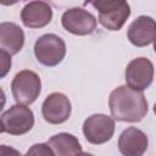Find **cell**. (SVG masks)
Here are the masks:
<instances>
[{
	"mask_svg": "<svg viewBox=\"0 0 156 156\" xmlns=\"http://www.w3.org/2000/svg\"><path fill=\"white\" fill-rule=\"evenodd\" d=\"M108 106L113 119L121 122H140L149 111V105L143 91L129 85L113 89L108 98Z\"/></svg>",
	"mask_w": 156,
	"mask_h": 156,
	"instance_id": "cell-1",
	"label": "cell"
},
{
	"mask_svg": "<svg viewBox=\"0 0 156 156\" xmlns=\"http://www.w3.org/2000/svg\"><path fill=\"white\" fill-rule=\"evenodd\" d=\"M115 133V121L112 117L95 113L88 117L83 123V134L85 139L94 145L108 141Z\"/></svg>",
	"mask_w": 156,
	"mask_h": 156,
	"instance_id": "cell-6",
	"label": "cell"
},
{
	"mask_svg": "<svg viewBox=\"0 0 156 156\" xmlns=\"http://www.w3.org/2000/svg\"><path fill=\"white\" fill-rule=\"evenodd\" d=\"M48 145L51 147L54 154L58 156L78 155L83 152L78 139L69 133H58L56 135H52L48 140Z\"/></svg>",
	"mask_w": 156,
	"mask_h": 156,
	"instance_id": "cell-14",
	"label": "cell"
},
{
	"mask_svg": "<svg viewBox=\"0 0 156 156\" xmlns=\"http://www.w3.org/2000/svg\"><path fill=\"white\" fill-rule=\"evenodd\" d=\"M52 18L51 6L43 0L28 2L21 11L22 23L28 28H41L50 23Z\"/></svg>",
	"mask_w": 156,
	"mask_h": 156,
	"instance_id": "cell-10",
	"label": "cell"
},
{
	"mask_svg": "<svg viewBox=\"0 0 156 156\" xmlns=\"http://www.w3.org/2000/svg\"><path fill=\"white\" fill-rule=\"evenodd\" d=\"M34 55L44 66L58 65L66 55V44L56 34H44L34 44Z\"/></svg>",
	"mask_w": 156,
	"mask_h": 156,
	"instance_id": "cell-5",
	"label": "cell"
},
{
	"mask_svg": "<svg viewBox=\"0 0 156 156\" xmlns=\"http://www.w3.org/2000/svg\"><path fill=\"white\" fill-rule=\"evenodd\" d=\"M0 57H1V73L0 77L4 78L6 76V73L9 72L10 67H11V55L5 51V50H0Z\"/></svg>",
	"mask_w": 156,
	"mask_h": 156,
	"instance_id": "cell-16",
	"label": "cell"
},
{
	"mask_svg": "<svg viewBox=\"0 0 156 156\" xmlns=\"http://www.w3.org/2000/svg\"><path fill=\"white\" fill-rule=\"evenodd\" d=\"M72 106L69 99L62 93H51L41 105L44 119L50 124H61L71 116Z\"/></svg>",
	"mask_w": 156,
	"mask_h": 156,
	"instance_id": "cell-9",
	"label": "cell"
},
{
	"mask_svg": "<svg viewBox=\"0 0 156 156\" xmlns=\"http://www.w3.org/2000/svg\"><path fill=\"white\" fill-rule=\"evenodd\" d=\"M154 112H155V115H156V104H155V106H154Z\"/></svg>",
	"mask_w": 156,
	"mask_h": 156,
	"instance_id": "cell-19",
	"label": "cell"
},
{
	"mask_svg": "<svg viewBox=\"0 0 156 156\" xmlns=\"http://www.w3.org/2000/svg\"><path fill=\"white\" fill-rule=\"evenodd\" d=\"M147 145L146 134L135 127L124 129L118 139V149L126 156H140L147 150Z\"/></svg>",
	"mask_w": 156,
	"mask_h": 156,
	"instance_id": "cell-12",
	"label": "cell"
},
{
	"mask_svg": "<svg viewBox=\"0 0 156 156\" xmlns=\"http://www.w3.org/2000/svg\"><path fill=\"white\" fill-rule=\"evenodd\" d=\"M128 39L133 45L138 48L151 44L156 39L155 20L150 16H139L130 23L128 28Z\"/></svg>",
	"mask_w": 156,
	"mask_h": 156,
	"instance_id": "cell-11",
	"label": "cell"
},
{
	"mask_svg": "<svg viewBox=\"0 0 156 156\" xmlns=\"http://www.w3.org/2000/svg\"><path fill=\"white\" fill-rule=\"evenodd\" d=\"M33 126V111L23 104L11 106L1 115V133H9L11 135H22L29 132Z\"/></svg>",
	"mask_w": 156,
	"mask_h": 156,
	"instance_id": "cell-3",
	"label": "cell"
},
{
	"mask_svg": "<svg viewBox=\"0 0 156 156\" xmlns=\"http://www.w3.org/2000/svg\"><path fill=\"white\" fill-rule=\"evenodd\" d=\"M62 27L74 35L91 34L96 28V18L88 11L73 7L63 12L61 17Z\"/></svg>",
	"mask_w": 156,
	"mask_h": 156,
	"instance_id": "cell-8",
	"label": "cell"
},
{
	"mask_svg": "<svg viewBox=\"0 0 156 156\" xmlns=\"http://www.w3.org/2000/svg\"><path fill=\"white\" fill-rule=\"evenodd\" d=\"M18 0H0V2L2 4V5H5V6H9V5H13V4H16Z\"/></svg>",
	"mask_w": 156,
	"mask_h": 156,
	"instance_id": "cell-17",
	"label": "cell"
},
{
	"mask_svg": "<svg viewBox=\"0 0 156 156\" xmlns=\"http://www.w3.org/2000/svg\"><path fill=\"white\" fill-rule=\"evenodd\" d=\"M27 155H55L48 144H35L27 151Z\"/></svg>",
	"mask_w": 156,
	"mask_h": 156,
	"instance_id": "cell-15",
	"label": "cell"
},
{
	"mask_svg": "<svg viewBox=\"0 0 156 156\" xmlns=\"http://www.w3.org/2000/svg\"><path fill=\"white\" fill-rule=\"evenodd\" d=\"M99 11V22L108 30H119L130 15L127 0H87Z\"/></svg>",
	"mask_w": 156,
	"mask_h": 156,
	"instance_id": "cell-2",
	"label": "cell"
},
{
	"mask_svg": "<svg viewBox=\"0 0 156 156\" xmlns=\"http://www.w3.org/2000/svg\"><path fill=\"white\" fill-rule=\"evenodd\" d=\"M126 83L135 90H145L154 79V65L146 57L132 60L126 68Z\"/></svg>",
	"mask_w": 156,
	"mask_h": 156,
	"instance_id": "cell-7",
	"label": "cell"
},
{
	"mask_svg": "<svg viewBox=\"0 0 156 156\" xmlns=\"http://www.w3.org/2000/svg\"><path fill=\"white\" fill-rule=\"evenodd\" d=\"M24 44V33L16 23L2 22L0 24V48L10 55L21 51Z\"/></svg>",
	"mask_w": 156,
	"mask_h": 156,
	"instance_id": "cell-13",
	"label": "cell"
},
{
	"mask_svg": "<svg viewBox=\"0 0 156 156\" xmlns=\"http://www.w3.org/2000/svg\"><path fill=\"white\" fill-rule=\"evenodd\" d=\"M154 51L156 52V39L154 40Z\"/></svg>",
	"mask_w": 156,
	"mask_h": 156,
	"instance_id": "cell-18",
	"label": "cell"
},
{
	"mask_svg": "<svg viewBox=\"0 0 156 156\" xmlns=\"http://www.w3.org/2000/svg\"><path fill=\"white\" fill-rule=\"evenodd\" d=\"M11 90L15 100L18 104L30 105L37 100V98L40 94V77L30 69H23L18 72L12 79Z\"/></svg>",
	"mask_w": 156,
	"mask_h": 156,
	"instance_id": "cell-4",
	"label": "cell"
}]
</instances>
